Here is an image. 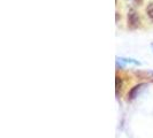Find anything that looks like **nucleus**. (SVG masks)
<instances>
[{
  "mask_svg": "<svg viewBox=\"0 0 153 138\" xmlns=\"http://www.w3.org/2000/svg\"><path fill=\"white\" fill-rule=\"evenodd\" d=\"M127 23H128V28L132 29V30L140 27L142 21H140V17L135 9H129V12L127 14Z\"/></svg>",
  "mask_w": 153,
  "mask_h": 138,
  "instance_id": "1",
  "label": "nucleus"
},
{
  "mask_svg": "<svg viewBox=\"0 0 153 138\" xmlns=\"http://www.w3.org/2000/svg\"><path fill=\"white\" fill-rule=\"evenodd\" d=\"M145 86V83H140V84H137L135 85L134 88H131V90L128 92V100H134L136 97H138V93L142 91Z\"/></svg>",
  "mask_w": 153,
  "mask_h": 138,
  "instance_id": "2",
  "label": "nucleus"
},
{
  "mask_svg": "<svg viewBox=\"0 0 153 138\" xmlns=\"http://www.w3.org/2000/svg\"><path fill=\"white\" fill-rule=\"evenodd\" d=\"M145 12H146V14H147V16H149V19L153 22V1H151V2L147 5Z\"/></svg>",
  "mask_w": 153,
  "mask_h": 138,
  "instance_id": "3",
  "label": "nucleus"
},
{
  "mask_svg": "<svg viewBox=\"0 0 153 138\" xmlns=\"http://www.w3.org/2000/svg\"><path fill=\"white\" fill-rule=\"evenodd\" d=\"M120 61L126 62V63H134V65H140V62L137 60H134V59H128V58H117Z\"/></svg>",
  "mask_w": 153,
  "mask_h": 138,
  "instance_id": "4",
  "label": "nucleus"
},
{
  "mask_svg": "<svg viewBox=\"0 0 153 138\" xmlns=\"http://www.w3.org/2000/svg\"><path fill=\"white\" fill-rule=\"evenodd\" d=\"M115 82H116V91L121 90V88H122V81H121V77L116 76V79H115Z\"/></svg>",
  "mask_w": 153,
  "mask_h": 138,
  "instance_id": "5",
  "label": "nucleus"
},
{
  "mask_svg": "<svg viewBox=\"0 0 153 138\" xmlns=\"http://www.w3.org/2000/svg\"><path fill=\"white\" fill-rule=\"evenodd\" d=\"M132 2L135 5H137V6H142L143 5V0H132Z\"/></svg>",
  "mask_w": 153,
  "mask_h": 138,
  "instance_id": "6",
  "label": "nucleus"
},
{
  "mask_svg": "<svg viewBox=\"0 0 153 138\" xmlns=\"http://www.w3.org/2000/svg\"><path fill=\"white\" fill-rule=\"evenodd\" d=\"M151 48H152V51H153V43L151 44Z\"/></svg>",
  "mask_w": 153,
  "mask_h": 138,
  "instance_id": "7",
  "label": "nucleus"
}]
</instances>
